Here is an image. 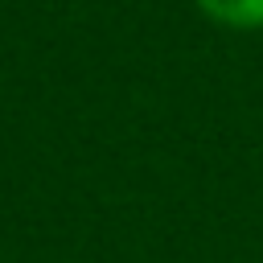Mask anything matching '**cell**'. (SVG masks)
Returning a JSON list of instances; mask_svg holds the SVG:
<instances>
[{"instance_id":"obj_1","label":"cell","mask_w":263,"mask_h":263,"mask_svg":"<svg viewBox=\"0 0 263 263\" xmlns=\"http://www.w3.org/2000/svg\"><path fill=\"white\" fill-rule=\"evenodd\" d=\"M193 4L222 29H238V33L263 29V0H193Z\"/></svg>"}]
</instances>
